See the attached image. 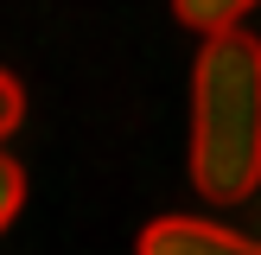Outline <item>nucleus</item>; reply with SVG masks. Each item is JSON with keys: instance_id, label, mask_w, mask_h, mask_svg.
Returning <instances> with one entry per match:
<instances>
[{"instance_id": "obj_3", "label": "nucleus", "mask_w": 261, "mask_h": 255, "mask_svg": "<svg viewBox=\"0 0 261 255\" xmlns=\"http://www.w3.org/2000/svg\"><path fill=\"white\" fill-rule=\"evenodd\" d=\"M255 7L261 0H172V19L191 26L198 38H211V32H236Z\"/></svg>"}, {"instance_id": "obj_4", "label": "nucleus", "mask_w": 261, "mask_h": 255, "mask_svg": "<svg viewBox=\"0 0 261 255\" xmlns=\"http://www.w3.org/2000/svg\"><path fill=\"white\" fill-rule=\"evenodd\" d=\"M19 204H25V172H19V160L0 153V230L19 217Z\"/></svg>"}, {"instance_id": "obj_5", "label": "nucleus", "mask_w": 261, "mask_h": 255, "mask_svg": "<svg viewBox=\"0 0 261 255\" xmlns=\"http://www.w3.org/2000/svg\"><path fill=\"white\" fill-rule=\"evenodd\" d=\"M19 115H25V96H19V83H13L7 70H0V140L19 128Z\"/></svg>"}, {"instance_id": "obj_2", "label": "nucleus", "mask_w": 261, "mask_h": 255, "mask_svg": "<svg viewBox=\"0 0 261 255\" xmlns=\"http://www.w3.org/2000/svg\"><path fill=\"white\" fill-rule=\"evenodd\" d=\"M134 255H261V242L236 236L223 223H204V217H160L140 230Z\"/></svg>"}, {"instance_id": "obj_1", "label": "nucleus", "mask_w": 261, "mask_h": 255, "mask_svg": "<svg viewBox=\"0 0 261 255\" xmlns=\"http://www.w3.org/2000/svg\"><path fill=\"white\" fill-rule=\"evenodd\" d=\"M191 185L211 204L261 191V38L211 32L191 64Z\"/></svg>"}]
</instances>
